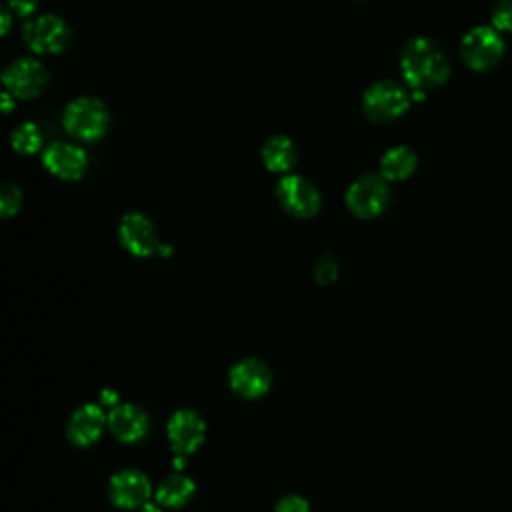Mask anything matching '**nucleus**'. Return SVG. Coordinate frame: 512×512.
Segmentation results:
<instances>
[{
	"instance_id": "obj_27",
	"label": "nucleus",
	"mask_w": 512,
	"mask_h": 512,
	"mask_svg": "<svg viewBox=\"0 0 512 512\" xmlns=\"http://www.w3.org/2000/svg\"><path fill=\"white\" fill-rule=\"evenodd\" d=\"M10 22H12V16H10V12H8V6H4V8H2V34H4V36H6L8 30H10Z\"/></svg>"
},
{
	"instance_id": "obj_18",
	"label": "nucleus",
	"mask_w": 512,
	"mask_h": 512,
	"mask_svg": "<svg viewBox=\"0 0 512 512\" xmlns=\"http://www.w3.org/2000/svg\"><path fill=\"white\" fill-rule=\"evenodd\" d=\"M194 492H196L194 480L180 472H174V474H168L158 484L154 498L166 508H182L184 504H188L192 500Z\"/></svg>"
},
{
	"instance_id": "obj_21",
	"label": "nucleus",
	"mask_w": 512,
	"mask_h": 512,
	"mask_svg": "<svg viewBox=\"0 0 512 512\" xmlns=\"http://www.w3.org/2000/svg\"><path fill=\"white\" fill-rule=\"evenodd\" d=\"M492 28L498 32H512V0H498L492 10Z\"/></svg>"
},
{
	"instance_id": "obj_6",
	"label": "nucleus",
	"mask_w": 512,
	"mask_h": 512,
	"mask_svg": "<svg viewBox=\"0 0 512 512\" xmlns=\"http://www.w3.org/2000/svg\"><path fill=\"white\" fill-rule=\"evenodd\" d=\"M22 38L34 54H60L70 42V28L60 16L42 14L24 24Z\"/></svg>"
},
{
	"instance_id": "obj_1",
	"label": "nucleus",
	"mask_w": 512,
	"mask_h": 512,
	"mask_svg": "<svg viewBox=\"0 0 512 512\" xmlns=\"http://www.w3.org/2000/svg\"><path fill=\"white\" fill-rule=\"evenodd\" d=\"M400 70L410 90L436 88L450 74V64L440 46L424 36L410 38L400 54Z\"/></svg>"
},
{
	"instance_id": "obj_15",
	"label": "nucleus",
	"mask_w": 512,
	"mask_h": 512,
	"mask_svg": "<svg viewBox=\"0 0 512 512\" xmlns=\"http://www.w3.org/2000/svg\"><path fill=\"white\" fill-rule=\"evenodd\" d=\"M108 428L116 440L134 444L146 436L150 428V420L140 406L118 404L108 414Z\"/></svg>"
},
{
	"instance_id": "obj_14",
	"label": "nucleus",
	"mask_w": 512,
	"mask_h": 512,
	"mask_svg": "<svg viewBox=\"0 0 512 512\" xmlns=\"http://www.w3.org/2000/svg\"><path fill=\"white\" fill-rule=\"evenodd\" d=\"M106 424L108 416L102 412L100 406L90 402L82 404L72 412L66 424V438L78 448H88L102 436Z\"/></svg>"
},
{
	"instance_id": "obj_8",
	"label": "nucleus",
	"mask_w": 512,
	"mask_h": 512,
	"mask_svg": "<svg viewBox=\"0 0 512 512\" xmlns=\"http://www.w3.org/2000/svg\"><path fill=\"white\" fill-rule=\"evenodd\" d=\"M118 240L122 248L138 258L158 254L162 248V240L154 222L142 212H128L122 216L118 224Z\"/></svg>"
},
{
	"instance_id": "obj_7",
	"label": "nucleus",
	"mask_w": 512,
	"mask_h": 512,
	"mask_svg": "<svg viewBox=\"0 0 512 512\" xmlns=\"http://www.w3.org/2000/svg\"><path fill=\"white\" fill-rule=\"evenodd\" d=\"M276 198L280 206L296 218L314 216L322 204L318 188L300 174H284L276 186Z\"/></svg>"
},
{
	"instance_id": "obj_29",
	"label": "nucleus",
	"mask_w": 512,
	"mask_h": 512,
	"mask_svg": "<svg viewBox=\"0 0 512 512\" xmlns=\"http://www.w3.org/2000/svg\"><path fill=\"white\" fill-rule=\"evenodd\" d=\"M158 254H160V256H170V254H172V246L162 242V248H160V252H158Z\"/></svg>"
},
{
	"instance_id": "obj_10",
	"label": "nucleus",
	"mask_w": 512,
	"mask_h": 512,
	"mask_svg": "<svg viewBox=\"0 0 512 512\" xmlns=\"http://www.w3.org/2000/svg\"><path fill=\"white\" fill-rule=\"evenodd\" d=\"M2 82L6 92H10L14 98L28 100L46 88L48 72L36 58H18L6 66Z\"/></svg>"
},
{
	"instance_id": "obj_16",
	"label": "nucleus",
	"mask_w": 512,
	"mask_h": 512,
	"mask_svg": "<svg viewBox=\"0 0 512 512\" xmlns=\"http://www.w3.org/2000/svg\"><path fill=\"white\" fill-rule=\"evenodd\" d=\"M260 154H262L264 166L274 174H288L298 160V150L294 142L284 134L270 136L264 142Z\"/></svg>"
},
{
	"instance_id": "obj_20",
	"label": "nucleus",
	"mask_w": 512,
	"mask_h": 512,
	"mask_svg": "<svg viewBox=\"0 0 512 512\" xmlns=\"http://www.w3.org/2000/svg\"><path fill=\"white\" fill-rule=\"evenodd\" d=\"M22 194L14 184H4L0 190V212L4 218L14 216L20 210Z\"/></svg>"
},
{
	"instance_id": "obj_17",
	"label": "nucleus",
	"mask_w": 512,
	"mask_h": 512,
	"mask_svg": "<svg viewBox=\"0 0 512 512\" xmlns=\"http://www.w3.org/2000/svg\"><path fill=\"white\" fill-rule=\"evenodd\" d=\"M418 166L416 152L410 146H392L380 158V176L388 182L406 180Z\"/></svg>"
},
{
	"instance_id": "obj_9",
	"label": "nucleus",
	"mask_w": 512,
	"mask_h": 512,
	"mask_svg": "<svg viewBox=\"0 0 512 512\" xmlns=\"http://www.w3.org/2000/svg\"><path fill=\"white\" fill-rule=\"evenodd\" d=\"M166 434L174 454L186 458L202 446L206 438V422L196 410L180 408L170 416L166 424Z\"/></svg>"
},
{
	"instance_id": "obj_11",
	"label": "nucleus",
	"mask_w": 512,
	"mask_h": 512,
	"mask_svg": "<svg viewBox=\"0 0 512 512\" xmlns=\"http://www.w3.org/2000/svg\"><path fill=\"white\" fill-rule=\"evenodd\" d=\"M152 486L144 472L136 468H124L110 476L108 498L116 508L136 510L142 508L150 498Z\"/></svg>"
},
{
	"instance_id": "obj_19",
	"label": "nucleus",
	"mask_w": 512,
	"mask_h": 512,
	"mask_svg": "<svg viewBox=\"0 0 512 512\" xmlns=\"http://www.w3.org/2000/svg\"><path fill=\"white\" fill-rule=\"evenodd\" d=\"M10 144L18 154H36L44 150V134L38 124L34 122H22L18 124L10 134Z\"/></svg>"
},
{
	"instance_id": "obj_2",
	"label": "nucleus",
	"mask_w": 512,
	"mask_h": 512,
	"mask_svg": "<svg viewBox=\"0 0 512 512\" xmlns=\"http://www.w3.org/2000/svg\"><path fill=\"white\" fill-rule=\"evenodd\" d=\"M66 132L78 140H100L110 126V112L106 104L92 96H80L68 102L62 114Z\"/></svg>"
},
{
	"instance_id": "obj_26",
	"label": "nucleus",
	"mask_w": 512,
	"mask_h": 512,
	"mask_svg": "<svg viewBox=\"0 0 512 512\" xmlns=\"http://www.w3.org/2000/svg\"><path fill=\"white\" fill-rule=\"evenodd\" d=\"M14 104H16V98L10 94V92H2V108H4V112L8 114L12 108H14Z\"/></svg>"
},
{
	"instance_id": "obj_4",
	"label": "nucleus",
	"mask_w": 512,
	"mask_h": 512,
	"mask_svg": "<svg viewBox=\"0 0 512 512\" xmlns=\"http://www.w3.org/2000/svg\"><path fill=\"white\" fill-rule=\"evenodd\" d=\"M346 208L358 218H374L382 214L390 202L388 180L380 174H364L346 190Z\"/></svg>"
},
{
	"instance_id": "obj_3",
	"label": "nucleus",
	"mask_w": 512,
	"mask_h": 512,
	"mask_svg": "<svg viewBox=\"0 0 512 512\" xmlns=\"http://www.w3.org/2000/svg\"><path fill=\"white\" fill-rule=\"evenodd\" d=\"M412 102V94L394 80H378L362 96V110L374 122L402 116Z\"/></svg>"
},
{
	"instance_id": "obj_5",
	"label": "nucleus",
	"mask_w": 512,
	"mask_h": 512,
	"mask_svg": "<svg viewBox=\"0 0 512 512\" xmlns=\"http://www.w3.org/2000/svg\"><path fill=\"white\" fill-rule=\"evenodd\" d=\"M460 56L468 68L484 72L496 66L504 56V40L492 26H476L464 34Z\"/></svg>"
},
{
	"instance_id": "obj_25",
	"label": "nucleus",
	"mask_w": 512,
	"mask_h": 512,
	"mask_svg": "<svg viewBox=\"0 0 512 512\" xmlns=\"http://www.w3.org/2000/svg\"><path fill=\"white\" fill-rule=\"evenodd\" d=\"M100 400H102V404H108V406H112V408L118 406V394L112 392V390H102Z\"/></svg>"
},
{
	"instance_id": "obj_22",
	"label": "nucleus",
	"mask_w": 512,
	"mask_h": 512,
	"mask_svg": "<svg viewBox=\"0 0 512 512\" xmlns=\"http://www.w3.org/2000/svg\"><path fill=\"white\" fill-rule=\"evenodd\" d=\"M314 278L318 284H330L338 278V264L330 254H322L314 264Z\"/></svg>"
},
{
	"instance_id": "obj_12",
	"label": "nucleus",
	"mask_w": 512,
	"mask_h": 512,
	"mask_svg": "<svg viewBox=\"0 0 512 512\" xmlns=\"http://www.w3.org/2000/svg\"><path fill=\"white\" fill-rule=\"evenodd\" d=\"M228 384L238 398H262L272 384V374L266 362L258 358H242L228 370Z\"/></svg>"
},
{
	"instance_id": "obj_13",
	"label": "nucleus",
	"mask_w": 512,
	"mask_h": 512,
	"mask_svg": "<svg viewBox=\"0 0 512 512\" xmlns=\"http://www.w3.org/2000/svg\"><path fill=\"white\" fill-rule=\"evenodd\" d=\"M42 164L60 180H80L88 168V156L84 148L56 140L42 150Z\"/></svg>"
},
{
	"instance_id": "obj_23",
	"label": "nucleus",
	"mask_w": 512,
	"mask_h": 512,
	"mask_svg": "<svg viewBox=\"0 0 512 512\" xmlns=\"http://www.w3.org/2000/svg\"><path fill=\"white\" fill-rule=\"evenodd\" d=\"M274 512H310V504L298 494H286L276 502Z\"/></svg>"
},
{
	"instance_id": "obj_28",
	"label": "nucleus",
	"mask_w": 512,
	"mask_h": 512,
	"mask_svg": "<svg viewBox=\"0 0 512 512\" xmlns=\"http://www.w3.org/2000/svg\"><path fill=\"white\" fill-rule=\"evenodd\" d=\"M140 512H160V508H158L156 504H152V502H146V504L140 508Z\"/></svg>"
},
{
	"instance_id": "obj_24",
	"label": "nucleus",
	"mask_w": 512,
	"mask_h": 512,
	"mask_svg": "<svg viewBox=\"0 0 512 512\" xmlns=\"http://www.w3.org/2000/svg\"><path fill=\"white\" fill-rule=\"evenodd\" d=\"M8 8L16 14V16H30L36 12L38 8V0H8Z\"/></svg>"
}]
</instances>
